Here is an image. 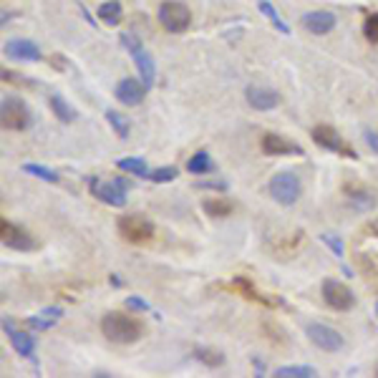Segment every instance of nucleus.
<instances>
[{"mask_svg":"<svg viewBox=\"0 0 378 378\" xmlns=\"http://www.w3.org/2000/svg\"><path fill=\"white\" fill-rule=\"evenodd\" d=\"M101 333L106 335L111 343H137L144 335V325L132 316H123V313H106L101 318Z\"/></svg>","mask_w":378,"mask_h":378,"instance_id":"nucleus-1","label":"nucleus"},{"mask_svg":"<svg viewBox=\"0 0 378 378\" xmlns=\"http://www.w3.org/2000/svg\"><path fill=\"white\" fill-rule=\"evenodd\" d=\"M31 108L25 106L23 99L18 96H5L0 104V123L5 132H25L31 126Z\"/></svg>","mask_w":378,"mask_h":378,"instance_id":"nucleus-2","label":"nucleus"},{"mask_svg":"<svg viewBox=\"0 0 378 378\" xmlns=\"http://www.w3.org/2000/svg\"><path fill=\"white\" fill-rule=\"evenodd\" d=\"M268 192H270V197L278 202V204H283V207H293L303 194L300 177L293 174V172H280V174H275V177L270 179Z\"/></svg>","mask_w":378,"mask_h":378,"instance_id":"nucleus-3","label":"nucleus"},{"mask_svg":"<svg viewBox=\"0 0 378 378\" xmlns=\"http://www.w3.org/2000/svg\"><path fill=\"white\" fill-rule=\"evenodd\" d=\"M156 18H159V25L167 33H185L192 25V13L179 0H164L156 10Z\"/></svg>","mask_w":378,"mask_h":378,"instance_id":"nucleus-4","label":"nucleus"},{"mask_svg":"<svg viewBox=\"0 0 378 378\" xmlns=\"http://www.w3.org/2000/svg\"><path fill=\"white\" fill-rule=\"evenodd\" d=\"M121 46L132 54L134 63H137V71H139L141 81L147 86L154 84L156 78V66H154V58H152V54H149L147 48H144V43H141L134 33H121Z\"/></svg>","mask_w":378,"mask_h":378,"instance_id":"nucleus-5","label":"nucleus"},{"mask_svg":"<svg viewBox=\"0 0 378 378\" xmlns=\"http://www.w3.org/2000/svg\"><path fill=\"white\" fill-rule=\"evenodd\" d=\"M116 227H119V235H121L126 242H134V245L149 242V239L154 237V224L144 215H121L119 222H116Z\"/></svg>","mask_w":378,"mask_h":378,"instance_id":"nucleus-6","label":"nucleus"},{"mask_svg":"<svg viewBox=\"0 0 378 378\" xmlns=\"http://www.w3.org/2000/svg\"><path fill=\"white\" fill-rule=\"evenodd\" d=\"M320 293H323V300L328 308L338 310V313H346L355 305V295L353 290L346 285V283H340L335 278H328L323 280V285H320Z\"/></svg>","mask_w":378,"mask_h":378,"instance_id":"nucleus-7","label":"nucleus"},{"mask_svg":"<svg viewBox=\"0 0 378 378\" xmlns=\"http://www.w3.org/2000/svg\"><path fill=\"white\" fill-rule=\"evenodd\" d=\"M88 192L108 207H123L126 204V187L121 185V179L106 182L101 177H91L88 179Z\"/></svg>","mask_w":378,"mask_h":378,"instance_id":"nucleus-8","label":"nucleus"},{"mask_svg":"<svg viewBox=\"0 0 378 378\" xmlns=\"http://www.w3.org/2000/svg\"><path fill=\"white\" fill-rule=\"evenodd\" d=\"M310 137H313V141H316L318 147L328 149V152H333V154H340V156H348V159H355V149H351L343 141V137H340L333 126H325V123H318V126H313V132H310Z\"/></svg>","mask_w":378,"mask_h":378,"instance_id":"nucleus-9","label":"nucleus"},{"mask_svg":"<svg viewBox=\"0 0 378 378\" xmlns=\"http://www.w3.org/2000/svg\"><path fill=\"white\" fill-rule=\"evenodd\" d=\"M0 242L10 250H18V252H31L36 247V239L31 237V232L23 230L21 224L8 222V220L0 222Z\"/></svg>","mask_w":378,"mask_h":378,"instance_id":"nucleus-10","label":"nucleus"},{"mask_svg":"<svg viewBox=\"0 0 378 378\" xmlns=\"http://www.w3.org/2000/svg\"><path fill=\"white\" fill-rule=\"evenodd\" d=\"M308 338L313 340L320 351H328V353H335V351H340V348L346 346L343 335H340L335 328L323 325V323H310L308 325Z\"/></svg>","mask_w":378,"mask_h":378,"instance_id":"nucleus-11","label":"nucleus"},{"mask_svg":"<svg viewBox=\"0 0 378 378\" xmlns=\"http://www.w3.org/2000/svg\"><path fill=\"white\" fill-rule=\"evenodd\" d=\"M147 88L149 86L144 81H137V78H121L114 88V96L119 104L123 106H139L141 101L147 99Z\"/></svg>","mask_w":378,"mask_h":378,"instance_id":"nucleus-12","label":"nucleus"},{"mask_svg":"<svg viewBox=\"0 0 378 378\" xmlns=\"http://www.w3.org/2000/svg\"><path fill=\"white\" fill-rule=\"evenodd\" d=\"M265 154L270 156H300L303 154V147L295 144V141L285 139L283 134H265L263 141H260Z\"/></svg>","mask_w":378,"mask_h":378,"instance_id":"nucleus-13","label":"nucleus"},{"mask_svg":"<svg viewBox=\"0 0 378 378\" xmlns=\"http://www.w3.org/2000/svg\"><path fill=\"white\" fill-rule=\"evenodd\" d=\"M300 23L313 36H328L338 21H335V16H333L331 10H310V13H305L300 18Z\"/></svg>","mask_w":378,"mask_h":378,"instance_id":"nucleus-14","label":"nucleus"},{"mask_svg":"<svg viewBox=\"0 0 378 378\" xmlns=\"http://www.w3.org/2000/svg\"><path fill=\"white\" fill-rule=\"evenodd\" d=\"M245 99L255 111H270L280 104V93L272 91V88H265V86H250L245 91Z\"/></svg>","mask_w":378,"mask_h":378,"instance_id":"nucleus-15","label":"nucleus"},{"mask_svg":"<svg viewBox=\"0 0 378 378\" xmlns=\"http://www.w3.org/2000/svg\"><path fill=\"white\" fill-rule=\"evenodd\" d=\"M5 56L16 58V61H28V63H36L43 58L40 48L28 38H13L5 43Z\"/></svg>","mask_w":378,"mask_h":378,"instance_id":"nucleus-16","label":"nucleus"},{"mask_svg":"<svg viewBox=\"0 0 378 378\" xmlns=\"http://www.w3.org/2000/svg\"><path fill=\"white\" fill-rule=\"evenodd\" d=\"M5 333H8L13 351H16L21 358H33V353H36V338H33L31 333L13 331V323H8V320H5Z\"/></svg>","mask_w":378,"mask_h":378,"instance_id":"nucleus-17","label":"nucleus"},{"mask_svg":"<svg viewBox=\"0 0 378 378\" xmlns=\"http://www.w3.org/2000/svg\"><path fill=\"white\" fill-rule=\"evenodd\" d=\"M230 287H235V290H237L242 298H247V300H255V303H260V305H268V308L278 303V300H272V298H265V295L260 293V290H257V287L252 285L247 278H235Z\"/></svg>","mask_w":378,"mask_h":378,"instance_id":"nucleus-18","label":"nucleus"},{"mask_svg":"<svg viewBox=\"0 0 378 378\" xmlns=\"http://www.w3.org/2000/svg\"><path fill=\"white\" fill-rule=\"evenodd\" d=\"M96 13H99L101 23L111 25V28L123 21V8H121V3H119V0H106V3H101Z\"/></svg>","mask_w":378,"mask_h":378,"instance_id":"nucleus-19","label":"nucleus"},{"mask_svg":"<svg viewBox=\"0 0 378 378\" xmlns=\"http://www.w3.org/2000/svg\"><path fill=\"white\" fill-rule=\"evenodd\" d=\"M48 106H51V114H56V119L63 123H71L76 119V111L71 106L69 101L63 99L61 93H51V99H48Z\"/></svg>","mask_w":378,"mask_h":378,"instance_id":"nucleus-20","label":"nucleus"},{"mask_svg":"<svg viewBox=\"0 0 378 378\" xmlns=\"http://www.w3.org/2000/svg\"><path fill=\"white\" fill-rule=\"evenodd\" d=\"M192 355L202 363V366H207V368H220V366H224V353L222 351H217V348L197 346L192 351Z\"/></svg>","mask_w":378,"mask_h":378,"instance_id":"nucleus-21","label":"nucleus"},{"mask_svg":"<svg viewBox=\"0 0 378 378\" xmlns=\"http://www.w3.org/2000/svg\"><path fill=\"white\" fill-rule=\"evenodd\" d=\"M202 209H204V215L215 217V220H224L232 215V202L224 197H212V200L202 202Z\"/></svg>","mask_w":378,"mask_h":378,"instance_id":"nucleus-22","label":"nucleus"},{"mask_svg":"<svg viewBox=\"0 0 378 378\" xmlns=\"http://www.w3.org/2000/svg\"><path fill=\"white\" fill-rule=\"evenodd\" d=\"M346 197L353 202V207L363 209V212H366V209H373V204H376V197H373L368 189H363V187H348Z\"/></svg>","mask_w":378,"mask_h":378,"instance_id":"nucleus-23","label":"nucleus"},{"mask_svg":"<svg viewBox=\"0 0 378 378\" xmlns=\"http://www.w3.org/2000/svg\"><path fill=\"white\" fill-rule=\"evenodd\" d=\"M116 167L121 172H126V174H134V177H144V179H149V167H147V162L144 159H139V156H126V159H119L116 162Z\"/></svg>","mask_w":378,"mask_h":378,"instance_id":"nucleus-24","label":"nucleus"},{"mask_svg":"<svg viewBox=\"0 0 378 378\" xmlns=\"http://www.w3.org/2000/svg\"><path fill=\"white\" fill-rule=\"evenodd\" d=\"M275 378H316L318 370L313 366H280L272 370Z\"/></svg>","mask_w":378,"mask_h":378,"instance_id":"nucleus-25","label":"nucleus"},{"mask_svg":"<svg viewBox=\"0 0 378 378\" xmlns=\"http://www.w3.org/2000/svg\"><path fill=\"white\" fill-rule=\"evenodd\" d=\"M212 156H209V152H204V149H200V152H194L192 159L187 162V169H189V174H207V172H212Z\"/></svg>","mask_w":378,"mask_h":378,"instance_id":"nucleus-26","label":"nucleus"},{"mask_svg":"<svg viewBox=\"0 0 378 378\" xmlns=\"http://www.w3.org/2000/svg\"><path fill=\"white\" fill-rule=\"evenodd\" d=\"M106 121H108V126L119 134V139H126L129 132H132V123H129V119H126L123 114H119V111H114V108H108L106 111Z\"/></svg>","mask_w":378,"mask_h":378,"instance_id":"nucleus-27","label":"nucleus"},{"mask_svg":"<svg viewBox=\"0 0 378 378\" xmlns=\"http://www.w3.org/2000/svg\"><path fill=\"white\" fill-rule=\"evenodd\" d=\"M257 8H260V13H263V16L268 18V21H270V23L275 25L280 33H283V36H287V33H290V28L283 23V18H280V13L275 10V5H272V3H268V0H260V3H257Z\"/></svg>","mask_w":378,"mask_h":378,"instance_id":"nucleus-28","label":"nucleus"},{"mask_svg":"<svg viewBox=\"0 0 378 378\" xmlns=\"http://www.w3.org/2000/svg\"><path fill=\"white\" fill-rule=\"evenodd\" d=\"M21 169H23L25 174H33V177L43 179V182H51V185H58V182H61V177H58L54 169L43 167V164H23Z\"/></svg>","mask_w":378,"mask_h":378,"instance_id":"nucleus-29","label":"nucleus"},{"mask_svg":"<svg viewBox=\"0 0 378 378\" xmlns=\"http://www.w3.org/2000/svg\"><path fill=\"white\" fill-rule=\"evenodd\" d=\"M177 177H179L177 167H156V169H152V174H149V179H152V182H156V185L174 182Z\"/></svg>","mask_w":378,"mask_h":378,"instance_id":"nucleus-30","label":"nucleus"},{"mask_svg":"<svg viewBox=\"0 0 378 378\" xmlns=\"http://www.w3.org/2000/svg\"><path fill=\"white\" fill-rule=\"evenodd\" d=\"M363 36L370 43H378V13H370L366 21H363Z\"/></svg>","mask_w":378,"mask_h":378,"instance_id":"nucleus-31","label":"nucleus"},{"mask_svg":"<svg viewBox=\"0 0 378 378\" xmlns=\"http://www.w3.org/2000/svg\"><path fill=\"white\" fill-rule=\"evenodd\" d=\"M54 323H56L54 318L43 316V313H40V316H31L28 320H25V325H28L31 331H51V328H54Z\"/></svg>","mask_w":378,"mask_h":378,"instance_id":"nucleus-32","label":"nucleus"},{"mask_svg":"<svg viewBox=\"0 0 378 378\" xmlns=\"http://www.w3.org/2000/svg\"><path fill=\"white\" fill-rule=\"evenodd\" d=\"M320 239H323L325 245L333 250V255L343 257V252H346V247H343V239L338 237V235H320Z\"/></svg>","mask_w":378,"mask_h":378,"instance_id":"nucleus-33","label":"nucleus"},{"mask_svg":"<svg viewBox=\"0 0 378 378\" xmlns=\"http://www.w3.org/2000/svg\"><path fill=\"white\" fill-rule=\"evenodd\" d=\"M123 305L129 310H137V313H144V310H152V305H149L147 300H141V298H137V295H129L126 300H123Z\"/></svg>","mask_w":378,"mask_h":378,"instance_id":"nucleus-34","label":"nucleus"},{"mask_svg":"<svg viewBox=\"0 0 378 378\" xmlns=\"http://www.w3.org/2000/svg\"><path fill=\"white\" fill-rule=\"evenodd\" d=\"M3 81H5V84H18V86H33V81H28V78H21L16 73V71H8V69H3Z\"/></svg>","mask_w":378,"mask_h":378,"instance_id":"nucleus-35","label":"nucleus"},{"mask_svg":"<svg viewBox=\"0 0 378 378\" xmlns=\"http://www.w3.org/2000/svg\"><path fill=\"white\" fill-rule=\"evenodd\" d=\"M363 139H366V144H368L370 149H373V154H378V132L368 129V132L363 134Z\"/></svg>","mask_w":378,"mask_h":378,"instance_id":"nucleus-36","label":"nucleus"},{"mask_svg":"<svg viewBox=\"0 0 378 378\" xmlns=\"http://www.w3.org/2000/svg\"><path fill=\"white\" fill-rule=\"evenodd\" d=\"M200 189H217V192H224L227 189V185L224 182H200Z\"/></svg>","mask_w":378,"mask_h":378,"instance_id":"nucleus-37","label":"nucleus"},{"mask_svg":"<svg viewBox=\"0 0 378 378\" xmlns=\"http://www.w3.org/2000/svg\"><path fill=\"white\" fill-rule=\"evenodd\" d=\"M40 313H43V316H48V318H54V320H58V318L63 316V310L58 308V305H54V308H43Z\"/></svg>","mask_w":378,"mask_h":378,"instance_id":"nucleus-38","label":"nucleus"},{"mask_svg":"<svg viewBox=\"0 0 378 378\" xmlns=\"http://www.w3.org/2000/svg\"><path fill=\"white\" fill-rule=\"evenodd\" d=\"M368 232L373 235V237H378V220H373V222L368 224Z\"/></svg>","mask_w":378,"mask_h":378,"instance_id":"nucleus-39","label":"nucleus"},{"mask_svg":"<svg viewBox=\"0 0 378 378\" xmlns=\"http://www.w3.org/2000/svg\"><path fill=\"white\" fill-rule=\"evenodd\" d=\"M376 318H378V300H376Z\"/></svg>","mask_w":378,"mask_h":378,"instance_id":"nucleus-40","label":"nucleus"},{"mask_svg":"<svg viewBox=\"0 0 378 378\" xmlns=\"http://www.w3.org/2000/svg\"><path fill=\"white\" fill-rule=\"evenodd\" d=\"M376 376H378V370H376Z\"/></svg>","mask_w":378,"mask_h":378,"instance_id":"nucleus-41","label":"nucleus"}]
</instances>
